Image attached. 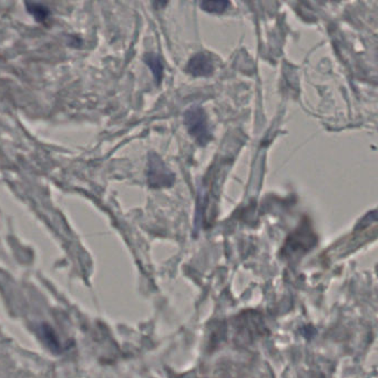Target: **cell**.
<instances>
[{
	"label": "cell",
	"instance_id": "cell-1",
	"mask_svg": "<svg viewBox=\"0 0 378 378\" xmlns=\"http://www.w3.org/2000/svg\"><path fill=\"white\" fill-rule=\"evenodd\" d=\"M184 123L189 134L200 146H206L212 140L206 113L200 106H193L186 111Z\"/></svg>",
	"mask_w": 378,
	"mask_h": 378
},
{
	"label": "cell",
	"instance_id": "cell-2",
	"mask_svg": "<svg viewBox=\"0 0 378 378\" xmlns=\"http://www.w3.org/2000/svg\"><path fill=\"white\" fill-rule=\"evenodd\" d=\"M176 181V176L167 167L157 153L151 152L148 161V183L153 189L170 188Z\"/></svg>",
	"mask_w": 378,
	"mask_h": 378
},
{
	"label": "cell",
	"instance_id": "cell-3",
	"mask_svg": "<svg viewBox=\"0 0 378 378\" xmlns=\"http://www.w3.org/2000/svg\"><path fill=\"white\" fill-rule=\"evenodd\" d=\"M187 71L195 77H208L214 71V64L210 56L204 52H199L190 59Z\"/></svg>",
	"mask_w": 378,
	"mask_h": 378
},
{
	"label": "cell",
	"instance_id": "cell-4",
	"mask_svg": "<svg viewBox=\"0 0 378 378\" xmlns=\"http://www.w3.org/2000/svg\"><path fill=\"white\" fill-rule=\"evenodd\" d=\"M28 13L34 16V18L38 22H43L50 16V10L48 7H46L43 4L36 3H24Z\"/></svg>",
	"mask_w": 378,
	"mask_h": 378
},
{
	"label": "cell",
	"instance_id": "cell-5",
	"mask_svg": "<svg viewBox=\"0 0 378 378\" xmlns=\"http://www.w3.org/2000/svg\"><path fill=\"white\" fill-rule=\"evenodd\" d=\"M144 60H146V64L149 66L152 74L155 76V80L160 83L163 77V64L160 57L155 54H148L147 56L144 57Z\"/></svg>",
	"mask_w": 378,
	"mask_h": 378
},
{
	"label": "cell",
	"instance_id": "cell-6",
	"mask_svg": "<svg viewBox=\"0 0 378 378\" xmlns=\"http://www.w3.org/2000/svg\"><path fill=\"white\" fill-rule=\"evenodd\" d=\"M200 7L203 10L211 13V14H222L229 8L230 3L229 1H224V0H216V1L205 0V1L200 4Z\"/></svg>",
	"mask_w": 378,
	"mask_h": 378
}]
</instances>
